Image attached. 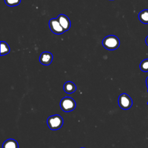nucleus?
<instances>
[{
    "label": "nucleus",
    "instance_id": "obj_1",
    "mask_svg": "<svg viewBox=\"0 0 148 148\" xmlns=\"http://www.w3.org/2000/svg\"><path fill=\"white\" fill-rule=\"evenodd\" d=\"M103 47L109 50L117 49L120 46L119 39L115 35H108L104 38L102 40Z\"/></svg>",
    "mask_w": 148,
    "mask_h": 148
},
{
    "label": "nucleus",
    "instance_id": "obj_2",
    "mask_svg": "<svg viewBox=\"0 0 148 148\" xmlns=\"http://www.w3.org/2000/svg\"><path fill=\"white\" fill-rule=\"evenodd\" d=\"M63 119L58 114H54L48 117L47 124L49 128L51 130H58L63 125Z\"/></svg>",
    "mask_w": 148,
    "mask_h": 148
},
{
    "label": "nucleus",
    "instance_id": "obj_3",
    "mask_svg": "<svg viewBox=\"0 0 148 148\" xmlns=\"http://www.w3.org/2000/svg\"><path fill=\"white\" fill-rule=\"evenodd\" d=\"M60 106L64 112H69L75 109L76 103L75 101L71 97H65L61 100Z\"/></svg>",
    "mask_w": 148,
    "mask_h": 148
},
{
    "label": "nucleus",
    "instance_id": "obj_4",
    "mask_svg": "<svg viewBox=\"0 0 148 148\" xmlns=\"http://www.w3.org/2000/svg\"><path fill=\"white\" fill-rule=\"evenodd\" d=\"M132 99L126 93H123L120 95L118 98V103L120 108L124 110L130 109L132 105Z\"/></svg>",
    "mask_w": 148,
    "mask_h": 148
},
{
    "label": "nucleus",
    "instance_id": "obj_5",
    "mask_svg": "<svg viewBox=\"0 0 148 148\" xmlns=\"http://www.w3.org/2000/svg\"><path fill=\"white\" fill-rule=\"evenodd\" d=\"M49 28L50 30L54 34L60 35L65 32V30L60 25L57 18H53L50 19L49 23Z\"/></svg>",
    "mask_w": 148,
    "mask_h": 148
},
{
    "label": "nucleus",
    "instance_id": "obj_6",
    "mask_svg": "<svg viewBox=\"0 0 148 148\" xmlns=\"http://www.w3.org/2000/svg\"><path fill=\"white\" fill-rule=\"evenodd\" d=\"M57 20L58 22L60 23L61 27L63 28V29L65 30V31H66L69 29L71 27V21L69 18L65 14H61L58 15L57 17Z\"/></svg>",
    "mask_w": 148,
    "mask_h": 148
},
{
    "label": "nucleus",
    "instance_id": "obj_7",
    "mask_svg": "<svg viewBox=\"0 0 148 148\" xmlns=\"http://www.w3.org/2000/svg\"><path fill=\"white\" fill-rule=\"evenodd\" d=\"M53 59V54L48 51L43 52L39 57V61L40 62L44 65H50Z\"/></svg>",
    "mask_w": 148,
    "mask_h": 148
},
{
    "label": "nucleus",
    "instance_id": "obj_8",
    "mask_svg": "<svg viewBox=\"0 0 148 148\" xmlns=\"http://www.w3.org/2000/svg\"><path fill=\"white\" fill-rule=\"evenodd\" d=\"M63 88L64 91L67 94H72L76 90V86L73 82L68 81L64 84Z\"/></svg>",
    "mask_w": 148,
    "mask_h": 148
},
{
    "label": "nucleus",
    "instance_id": "obj_9",
    "mask_svg": "<svg viewBox=\"0 0 148 148\" xmlns=\"http://www.w3.org/2000/svg\"><path fill=\"white\" fill-rule=\"evenodd\" d=\"M2 148H18V144L16 140L9 139L3 142Z\"/></svg>",
    "mask_w": 148,
    "mask_h": 148
},
{
    "label": "nucleus",
    "instance_id": "obj_10",
    "mask_svg": "<svg viewBox=\"0 0 148 148\" xmlns=\"http://www.w3.org/2000/svg\"><path fill=\"white\" fill-rule=\"evenodd\" d=\"M138 17L140 22L143 24H148V9L142 10L138 14Z\"/></svg>",
    "mask_w": 148,
    "mask_h": 148
},
{
    "label": "nucleus",
    "instance_id": "obj_11",
    "mask_svg": "<svg viewBox=\"0 0 148 148\" xmlns=\"http://www.w3.org/2000/svg\"><path fill=\"white\" fill-rule=\"evenodd\" d=\"M10 52V47L8 44L4 42H1V56H4Z\"/></svg>",
    "mask_w": 148,
    "mask_h": 148
},
{
    "label": "nucleus",
    "instance_id": "obj_12",
    "mask_svg": "<svg viewBox=\"0 0 148 148\" xmlns=\"http://www.w3.org/2000/svg\"><path fill=\"white\" fill-rule=\"evenodd\" d=\"M139 68L140 70L144 72H148V58L145 59L141 61L139 65Z\"/></svg>",
    "mask_w": 148,
    "mask_h": 148
},
{
    "label": "nucleus",
    "instance_id": "obj_13",
    "mask_svg": "<svg viewBox=\"0 0 148 148\" xmlns=\"http://www.w3.org/2000/svg\"><path fill=\"white\" fill-rule=\"evenodd\" d=\"M5 3L9 6H14L19 5L21 0H4Z\"/></svg>",
    "mask_w": 148,
    "mask_h": 148
},
{
    "label": "nucleus",
    "instance_id": "obj_14",
    "mask_svg": "<svg viewBox=\"0 0 148 148\" xmlns=\"http://www.w3.org/2000/svg\"><path fill=\"white\" fill-rule=\"evenodd\" d=\"M145 42H146V44L148 46V36H147V37L145 39Z\"/></svg>",
    "mask_w": 148,
    "mask_h": 148
},
{
    "label": "nucleus",
    "instance_id": "obj_15",
    "mask_svg": "<svg viewBox=\"0 0 148 148\" xmlns=\"http://www.w3.org/2000/svg\"><path fill=\"white\" fill-rule=\"evenodd\" d=\"M146 85H147V91H148V76H147V78H146Z\"/></svg>",
    "mask_w": 148,
    "mask_h": 148
},
{
    "label": "nucleus",
    "instance_id": "obj_16",
    "mask_svg": "<svg viewBox=\"0 0 148 148\" xmlns=\"http://www.w3.org/2000/svg\"><path fill=\"white\" fill-rule=\"evenodd\" d=\"M80 148H85V147H80Z\"/></svg>",
    "mask_w": 148,
    "mask_h": 148
},
{
    "label": "nucleus",
    "instance_id": "obj_17",
    "mask_svg": "<svg viewBox=\"0 0 148 148\" xmlns=\"http://www.w3.org/2000/svg\"><path fill=\"white\" fill-rule=\"evenodd\" d=\"M147 105H148V102H147Z\"/></svg>",
    "mask_w": 148,
    "mask_h": 148
}]
</instances>
